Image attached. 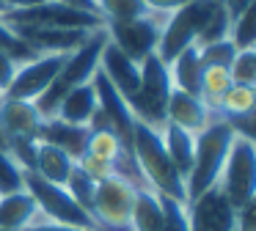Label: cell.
Segmentation results:
<instances>
[{"mask_svg":"<svg viewBox=\"0 0 256 231\" xmlns=\"http://www.w3.org/2000/svg\"><path fill=\"white\" fill-rule=\"evenodd\" d=\"M36 55L42 52H72L94 30H66V28H34V25H8ZM100 30V28H96Z\"/></svg>","mask_w":256,"mask_h":231,"instance_id":"9a60e30c","label":"cell"},{"mask_svg":"<svg viewBox=\"0 0 256 231\" xmlns=\"http://www.w3.org/2000/svg\"><path fill=\"white\" fill-rule=\"evenodd\" d=\"M39 140L52 143V146L64 148L69 157L80 160L86 154V143H88V126H74V124H66V121L50 116V118L42 121Z\"/></svg>","mask_w":256,"mask_h":231,"instance_id":"d6986e66","label":"cell"},{"mask_svg":"<svg viewBox=\"0 0 256 231\" xmlns=\"http://www.w3.org/2000/svg\"><path fill=\"white\" fill-rule=\"evenodd\" d=\"M25 190V168L8 148H0V196Z\"/></svg>","mask_w":256,"mask_h":231,"instance_id":"f1b7e54d","label":"cell"},{"mask_svg":"<svg viewBox=\"0 0 256 231\" xmlns=\"http://www.w3.org/2000/svg\"><path fill=\"white\" fill-rule=\"evenodd\" d=\"M100 72L108 77V82H110L124 99H127L140 82V64L132 60L130 55H124L122 50H118L116 44H110V42H105V47H102Z\"/></svg>","mask_w":256,"mask_h":231,"instance_id":"e0dca14e","label":"cell"},{"mask_svg":"<svg viewBox=\"0 0 256 231\" xmlns=\"http://www.w3.org/2000/svg\"><path fill=\"white\" fill-rule=\"evenodd\" d=\"M96 14L102 22H122V20H135V16L149 14L144 0H94Z\"/></svg>","mask_w":256,"mask_h":231,"instance_id":"4316f807","label":"cell"},{"mask_svg":"<svg viewBox=\"0 0 256 231\" xmlns=\"http://www.w3.org/2000/svg\"><path fill=\"white\" fill-rule=\"evenodd\" d=\"M132 160L138 165L140 176L154 192L174 201L188 204V184L179 168L171 162L166 146H162L160 126H149L144 121H135L132 130Z\"/></svg>","mask_w":256,"mask_h":231,"instance_id":"6da1fadb","label":"cell"},{"mask_svg":"<svg viewBox=\"0 0 256 231\" xmlns=\"http://www.w3.org/2000/svg\"><path fill=\"white\" fill-rule=\"evenodd\" d=\"M254 104H256V86H237L234 82L223 94L220 104H218V116L226 118L228 124L242 121V118H254Z\"/></svg>","mask_w":256,"mask_h":231,"instance_id":"d4e9b609","label":"cell"},{"mask_svg":"<svg viewBox=\"0 0 256 231\" xmlns=\"http://www.w3.org/2000/svg\"><path fill=\"white\" fill-rule=\"evenodd\" d=\"M168 74H171V86L176 91H188V94H198V82L204 74V64H201L198 47H184L179 55H174L168 60Z\"/></svg>","mask_w":256,"mask_h":231,"instance_id":"44dd1931","label":"cell"},{"mask_svg":"<svg viewBox=\"0 0 256 231\" xmlns=\"http://www.w3.org/2000/svg\"><path fill=\"white\" fill-rule=\"evenodd\" d=\"M0 20L6 25L66 28V30H96V28H102L100 14L61 3V0H47V3L30 6V8H17V11H0Z\"/></svg>","mask_w":256,"mask_h":231,"instance_id":"8992f818","label":"cell"},{"mask_svg":"<svg viewBox=\"0 0 256 231\" xmlns=\"http://www.w3.org/2000/svg\"><path fill=\"white\" fill-rule=\"evenodd\" d=\"M0 96H3V94H0Z\"/></svg>","mask_w":256,"mask_h":231,"instance_id":"ee69618b","label":"cell"},{"mask_svg":"<svg viewBox=\"0 0 256 231\" xmlns=\"http://www.w3.org/2000/svg\"><path fill=\"white\" fill-rule=\"evenodd\" d=\"M0 231H8V228H0Z\"/></svg>","mask_w":256,"mask_h":231,"instance_id":"b9f144b4","label":"cell"},{"mask_svg":"<svg viewBox=\"0 0 256 231\" xmlns=\"http://www.w3.org/2000/svg\"><path fill=\"white\" fill-rule=\"evenodd\" d=\"M61 3L78 6V8H86V11H94V14H96V6H94V0H61Z\"/></svg>","mask_w":256,"mask_h":231,"instance_id":"60d3db41","label":"cell"},{"mask_svg":"<svg viewBox=\"0 0 256 231\" xmlns=\"http://www.w3.org/2000/svg\"><path fill=\"white\" fill-rule=\"evenodd\" d=\"M47 3V0H0L3 11H17V8H30V6H39Z\"/></svg>","mask_w":256,"mask_h":231,"instance_id":"ab89813d","label":"cell"},{"mask_svg":"<svg viewBox=\"0 0 256 231\" xmlns=\"http://www.w3.org/2000/svg\"><path fill=\"white\" fill-rule=\"evenodd\" d=\"M228 74L237 86H256V47L237 50L228 64Z\"/></svg>","mask_w":256,"mask_h":231,"instance_id":"f546056e","label":"cell"},{"mask_svg":"<svg viewBox=\"0 0 256 231\" xmlns=\"http://www.w3.org/2000/svg\"><path fill=\"white\" fill-rule=\"evenodd\" d=\"M220 3H223V8H226V14L232 16V20H237V16L242 14L245 8H250L256 0H220Z\"/></svg>","mask_w":256,"mask_h":231,"instance_id":"f35d334b","label":"cell"},{"mask_svg":"<svg viewBox=\"0 0 256 231\" xmlns=\"http://www.w3.org/2000/svg\"><path fill=\"white\" fill-rule=\"evenodd\" d=\"M218 187L226 192V198L234 204V209L248 206L256 201V146L254 138H245L234 132L228 146L226 162L218 176Z\"/></svg>","mask_w":256,"mask_h":231,"instance_id":"5b68a950","label":"cell"},{"mask_svg":"<svg viewBox=\"0 0 256 231\" xmlns=\"http://www.w3.org/2000/svg\"><path fill=\"white\" fill-rule=\"evenodd\" d=\"M74 162L78 160L69 157L64 148L52 146V143H44V140H36V157H34V174L42 176V179L52 182V184H66V179L72 176L74 170Z\"/></svg>","mask_w":256,"mask_h":231,"instance_id":"ffe728a7","label":"cell"},{"mask_svg":"<svg viewBox=\"0 0 256 231\" xmlns=\"http://www.w3.org/2000/svg\"><path fill=\"white\" fill-rule=\"evenodd\" d=\"M234 52H237V47H234L228 38H220V42H210V44H204V47H198L201 64H204V66H223V69H228V64H232Z\"/></svg>","mask_w":256,"mask_h":231,"instance_id":"1f68e13d","label":"cell"},{"mask_svg":"<svg viewBox=\"0 0 256 231\" xmlns=\"http://www.w3.org/2000/svg\"><path fill=\"white\" fill-rule=\"evenodd\" d=\"M166 14H149L135 16V20H122V22H102L108 33V42L116 44L124 55H130L132 60L144 64L149 55L157 52V42H160V30L166 25Z\"/></svg>","mask_w":256,"mask_h":231,"instance_id":"30bf717a","label":"cell"},{"mask_svg":"<svg viewBox=\"0 0 256 231\" xmlns=\"http://www.w3.org/2000/svg\"><path fill=\"white\" fill-rule=\"evenodd\" d=\"M160 135H162V146H166L171 162L179 168V174L184 176V184H188V174L193 168V146H196V135L179 130L174 124H162L160 126Z\"/></svg>","mask_w":256,"mask_h":231,"instance_id":"cb8c5ba5","label":"cell"},{"mask_svg":"<svg viewBox=\"0 0 256 231\" xmlns=\"http://www.w3.org/2000/svg\"><path fill=\"white\" fill-rule=\"evenodd\" d=\"M96 110H100V102H96L94 82H83V86L72 88V91L58 102V108L52 116L66 121V124H74V126H88L91 118L96 116Z\"/></svg>","mask_w":256,"mask_h":231,"instance_id":"ac0fdd59","label":"cell"},{"mask_svg":"<svg viewBox=\"0 0 256 231\" xmlns=\"http://www.w3.org/2000/svg\"><path fill=\"white\" fill-rule=\"evenodd\" d=\"M0 50H3V52H8L14 60H17V64H25V60H30L36 55L34 50H30L28 44H25L22 38H20L3 20H0Z\"/></svg>","mask_w":256,"mask_h":231,"instance_id":"d6a6232c","label":"cell"},{"mask_svg":"<svg viewBox=\"0 0 256 231\" xmlns=\"http://www.w3.org/2000/svg\"><path fill=\"white\" fill-rule=\"evenodd\" d=\"M215 116L218 113L206 108L198 94H188V91H176L174 88L171 96H168L166 121L179 126V130H184V132H190V135H198L201 130H206Z\"/></svg>","mask_w":256,"mask_h":231,"instance_id":"2e32d148","label":"cell"},{"mask_svg":"<svg viewBox=\"0 0 256 231\" xmlns=\"http://www.w3.org/2000/svg\"><path fill=\"white\" fill-rule=\"evenodd\" d=\"M105 42H108V33H105V28H100V30H94L83 44H78L72 52H66L64 66L58 69L56 80H52L50 88L34 102L44 118H50V116L56 113L58 102H61L72 88L83 86V82H91L94 72L100 69V55H102Z\"/></svg>","mask_w":256,"mask_h":231,"instance_id":"7a4b0ae2","label":"cell"},{"mask_svg":"<svg viewBox=\"0 0 256 231\" xmlns=\"http://www.w3.org/2000/svg\"><path fill=\"white\" fill-rule=\"evenodd\" d=\"M69 190V196L74 198V201L80 204V206L86 209V212L91 214V201H94V190H96V182L91 179V176H86L83 170L78 168V162H74V170L72 176L66 179V184H64Z\"/></svg>","mask_w":256,"mask_h":231,"instance_id":"4dcf8cb0","label":"cell"},{"mask_svg":"<svg viewBox=\"0 0 256 231\" xmlns=\"http://www.w3.org/2000/svg\"><path fill=\"white\" fill-rule=\"evenodd\" d=\"M215 3L218 0H193V3H188L184 8L168 14L166 25H162V30H160L157 52H154L162 64H168V60H171L174 55H179L184 47H193L198 33L204 30V22H206V16H210V11L215 8Z\"/></svg>","mask_w":256,"mask_h":231,"instance_id":"ba28073f","label":"cell"},{"mask_svg":"<svg viewBox=\"0 0 256 231\" xmlns=\"http://www.w3.org/2000/svg\"><path fill=\"white\" fill-rule=\"evenodd\" d=\"M184 206L190 231H237V209L218 184L190 198Z\"/></svg>","mask_w":256,"mask_h":231,"instance_id":"7c38bea8","label":"cell"},{"mask_svg":"<svg viewBox=\"0 0 256 231\" xmlns=\"http://www.w3.org/2000/svg\"><path fill=\"white\" fill-rule=\"evenodd\" d=\"M0 11H3V6H0Z\"/></svg>","mask_w":256,"mask_h":231,"instance_id":"7bdbcfd3","label":"cell"},{"mask_svg":"<svg viewBox=\"0 0 256 231\" xmlns=\"http://www.w3.org/2000/svg\"><path fill=\"white\" fill-rule=\"evenodd\" d=\"M91 82H94L96 102H100L102 116H105V118H108V124H110L113 130H116V135L122 138L124 148H127V152H132V130H135V116L130 113L127 99H124L122 94H118L116 88L110 86V82H108V77L102 74L100 69L94 72Z\"/></svg>","mask_w":256,"mask_h":231,"instance_id":"4fadbf2b","label":"cell"},{"mask_svg":"<svg viewBox=\"0 0 256 231\" xmlns=\"http://www.w3.org/2000/svg\"><path fill=\"white\" fill-rule=\"evenodd\" d=\"M162 201V212H166V231H190L188 223V206L182 201H174V198L160 196Z\"/></svg>","mask_w":256,"mask_h":231,"instance_id":"836d02e7","label":"cell"},{"mask_svg":"<svg viewBox=\"0 0 256 231\" xmlns=\"http://www.w3.org/2000/svg\"><path fill=\"white\" fill-rule=\"evenodd\" d=\"M17 66H20V64L12 58V55L0 50V94H6V88L12 86V80H14V72H17Z\"/></svg>","mask_w":256,"mask_h":231,"instance_id":"d590c367","label":"cell"},{"mask_svg":"<svg viewBox=\"0 0 256 231\" xmlns=\"http://www.w3.org/2000/svg\"><path fill=\"white\" fill-rule=\"evenodd\" d=\"M232 86L234 82H232L228 69H223V66H204V74H201V82H198V96L204 99L206 108L218 113V104H220L223 94Z\"/></svg>","mask_w":256,"mask_h":231,"instance_id":"484cf974","label":"cell"},{"mask_svg":"<svg viewBox=\"0 0 256 231\" xmlns=\"http://www.w3.org/2000/svg\"><path fill=\"white\" fill-rule=\"evenodd\" d=\"M22 231H94V228H80V226L52 223V220H47V218H39V214H36V218H34V223H30L28 228H22Z\"/></svg>","mask_w":256,"mask_h":231,"instance_id":"8d00e7d4","label":"cell"},{"mask_svg":"<svg viewBox=\"0 0 256 231\" xmlns=\"http://www.w3.org/2000/svg\"><path fill=\"white\" fill-rule=\"evenodd\" d=\"M78 168L83 170L86 176H91L96 184H100V182H105V179H110V176L116 174V168H113L110 162H102V160L91 157V154H83V157L78 160Z\"/></svg>","mask_w":256,"mask_h":231,"instance_id":"e575fe53","label":"cell"},{"mask_svg":"<svg viewBox=\"0 0 256 231\" xmlns=\"http://www.w3.org/2000/svg\"><path fill=\"white\" fill-rule=\"evenodd\" d=\"M232 138H234L232 124L226 118H220V116H215L210 121V126L196 135L193 168L188 174V201L218 184V176H220L223 162H226Z\"/></svg>","mask_w":256,"mask_h":231,"instance_id":"3957f363","label":"cell"},{"mask_svg":"<svg viewBox=\"0 0 256 231\" xmlns=\"http://www.w3.org/2000/svg\"><path fill=\"white\" fill-rule=\"evenodd\" d=\"M64 58H66V52H42V55H34L30 60H25V64H20L17 72H14L12 86L6 88L3 96L36 102L50 88V82L56 80L58 69L64 66Z\"/></svg>","mask_w":256,"mask_h":231,"instance_id":"8fae6325","label":"cell"},{"mask_svg":"<svg viewBox=\"0 0 256 231\" xmlns=\"http://www.w3.org/2000/svg\"><path fill=\"white\" fill-rule=\"evenodd\" d=\"M36 214H39V209H36V201L30 198L28 190L0 196V228L22 231L34 223Z\"/></svg>","mask_w":256,"mask_h":231,"instance_id":"7402d4cb","label":"cell"},{"mask_svg":"<svg viewBox=\"0 0 256 231\" xmlns=\"http://www.w3.org/2000/svg\"><path fill=\"white\" fill-rule=\"evenodd\" d=\"M228 42L237 50H250L256 47V3L250 8H245L237 20H232L228 28Z\"/></svg>","mask_w":256,"mask_h":231,"instance_id":"83f0119b","label":"cell"},{"mask_svg":"<svg viewBox=\"0 0 256 231\" xmlns=\"http://www.w3.org/2000/svg\"><path fill=\"white\" fill-rule=\"evenodd\" d=\"M127 231H166V212H162L160 192L138 190Z\"/></svg>","mask_w":256,"mask_h":231,"instance_id":"603a6c76","label":"cell"},{"mask_svg":"<svg viewBox=\"0 0 256 231\" xmlns=\"http://www.w3.org/2000/svg\"><path fill=\"white\" fill-rule=\"evenodd\" d=\"M135 196H138V187L118 174H113L110 179L100 182L94 190V201H91V218H94L96 228L100 231L102 228L127 231Z\"/></svg>","mask_w":256,"mask_h":231,"instance_id":"9c48e42d","label":"cell"},{"mask_svg":"<svg viewBox=\"0 0 256 231\" xmlns=\"http://www.w3.org/2000/svg\"><path fill=\"white\" fill-rule=\"evenodd\" d=\"M146 3V8L149 11H154V14H174V11H179V8H184L188 3H193V0H144Z\"/></svg>","mask_w":256,"mask_h":231,"instance_id":"74e56055","label":"cell"},{"mask_svg":"<svg viewBox=\"0 0 256 231\" xmlns=\"http://www.w3.org/2000/svg\"><path fill=\"white\" fill-rule=\"evenodd\" d=\"M44 116L28 99L0 96V130L12 140H39V130Z\"/></svg>","mask_w":256,"mask_h":231,"instance_id":"5bb4252c","label":"cell"},{"mask_svg":"<svg viewBox=\"0 0 256 231\" xmlns=\"http://www.w3.org/2000/svg\"><path fill=\"white\" fill-rule=\"evenodd\" d=\"M25 190L30 192V198L36 201L39 218H47L52 223H66V226H80V228H96L94 218L69 196L66 187L52 184V182L36 176L34 170H25Z\"/></svg>","mask_w":256,"mask_h":231,"instance_id":"52a82bcc","label":"cell"},{"mask_svg":"<svg viewBox=\"0 0 256 231\" xmlns=\"http://www.w3.org/2000/svg\"><path fill=\"white\" fill-rule=\"evenodd\" d=\"M171 91L174 86H171L168 66L157 55H149L140 64V82L127 96V108L135 116V121H144L149 126H162L166 124V108H168Z\"/></svg>","mask_w":256,"mask_h":231,"instance_id":"277c9868","label":"cell"}]
</instances>
